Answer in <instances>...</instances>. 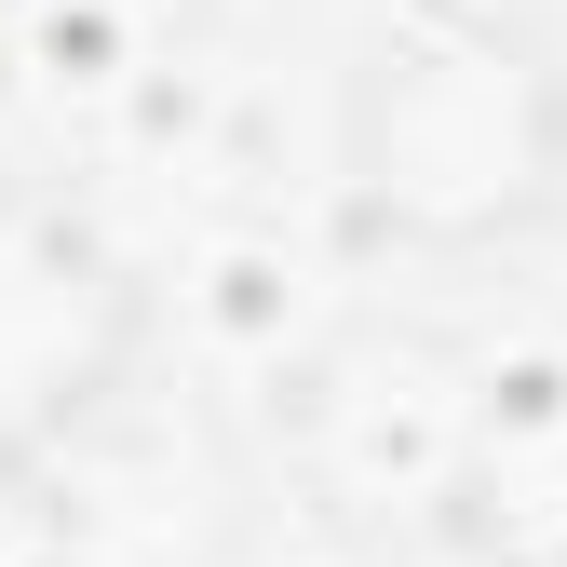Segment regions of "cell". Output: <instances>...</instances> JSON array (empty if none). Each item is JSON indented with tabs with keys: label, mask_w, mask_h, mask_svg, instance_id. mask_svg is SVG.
<instances>
[{
	"label": "cell",
	"mask_w": 567,
	"mask_h": 567,
	"mask_svg": "<svg viewBox=\"0 0 567 567\" xmlns=\"http://www.w3.org/2000/svg\"><path fill=\"white\" fill-rule=\"evenodd\" d=\"M338 176L419 257L514 244L567 203V68L486 0H405L351 54Z\"/></svg>",
	"instance_id": "1"
},
{
	"label": "cell",
	"mask_w": 567,
	"mask_h": 567,
	"mask_svg": "<svg viewBox=\"0 0 567 567\" xmlns=\"http://www.w3.org/2000/svg\"><path fill=\"white\" fill-rule=\"evenodd\" d=\"M135 365V284L41 203H0V446H54Z\"/></svg>",
	"instance_id": "2"
}]
</instances>
